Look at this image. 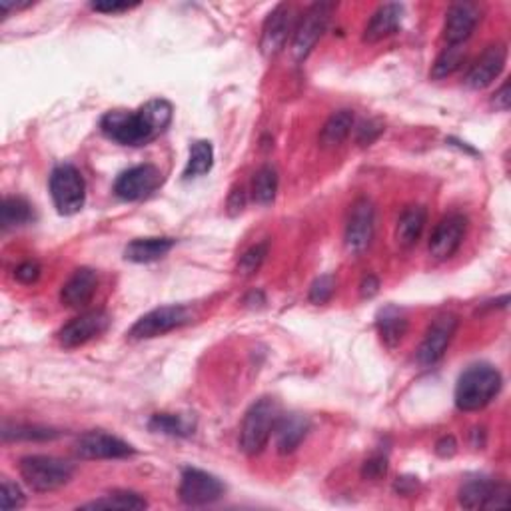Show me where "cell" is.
Segmentation results:
<instances>
[{
    "label": "cell",
    "mask_w": 511,
    "mask_h": 511,
    "mask_svg": "<svg viewBox=\"0 0 511 511\" xmlns=\"http://www.w3.org/2000/svg\"><path fill=\"white\" fill-rule=\"evenodd\" d=\"M174 108L164 98L148 100L142 108L134 110H113L100 121V130L116 144L122 147H144L166 130L172 122Z\"/></svg>",
    "instance_id": "1"
},
{
    "label": "cell",
    "mask_w": 511,
    "mask_h": 511,
    "mask_svg": "<svg viewBox=\"0 0 511 511\" xmlns=\"http://www.w3.org/2000/svg\"><path fill=\"white\" fill-rule=\"evenodd\" d=\"M501 373L490 364L467 368L456 386V406L462 412H478L488 406L501 390Z\"/></svg>",
    "instance_id": "2"
},
{
    "label": "cell",
    "mask_w": 511,
    "mask_h": 511,
    "mask_svg": "<svg viewBox=\"0 0 511 511\" xmlns=\"http://www.w3.org/2000/svg\"><path fill=\"white\" fill-rule=\"evenodd\" d=\"M280 417H282V412H280V404L276 399L262 398L252 404L244 415L240 428V448L244 454L256 456L268 446Z\"/></svg>",
    "instance_id": "3"
},
{
    "label": "cell",
    "mask_w": 511,
    "mask_h": 511,
    "mask_svg": "<svg viewBox=\"0 0 511 511\" xmlns=\"http://www.w3.org/2000/svg\"><path fill=\"white\" fill-rule=\"evenodd\" d=\"M19 472L30 490L46 493L64 488L72 480L74 467L53 456H27L21 459Z\"/></svg>",
    "instance_id": "4"
},
{
    "label": "cell",
    "mask_w": 511,
    "mask_h": 511,
    "mask_svg": "<svg viewBox=\"0 0 511 511\" xmlns=\"http://www.w3.org/2000/svg\"><path fill=\"white\" fill-rule=\"evenodd\" d=\"M50 196L61 214L72 216L80 212L87 202V182L80 170L72 164L56 166L50 174Z\"/></svg>",
    "instance_id": "5"
},
{
    "label": "cell",
    "mask_w": 511,
    "mask_h": 511,
    "mask_svg": "<svg viewBox=\"0 0 511 511\" xmlns=\"http://www.w3.org/2000/svg\"><path fill=\"white\" fill-rule=\"evenodd\" d=\"M331 13H334V4L331 3H316L304 13L294 30V40H292V54L297 63L306 61L314 50V46L318 45L320 37L328 27Z\"/></svg>",
    "instance_id": "6"
},
{
    "label": "cell",
    "mask_w": 511,
    "mask_h": 511,
    "mask_svg": "<svg viewBox=\"0 0 511 511\" xmlns=\"http://www.w3.org/2000/svg\"><path fill=\"white\" fill-rule=\"evenodd\" d=\"M188 312L182 306H162V308L152 310L134 323L128 331L130 339H152L164 336L168 331L184 326L188 322Z\"/></svg>",
    "instance_id": "7"
},
{
    "label": "cell",
    "mask_w": 511,
    "mask_h": 511,
    "mask_svg": "<svg viewBox=\"0 0 511 511\" xmlns=\"http://www.w3.org/2000/svg\"><path fill=\"white\" fill-rule=\"evenodd\" d=\"M178 496L186 506H208L224 496V483L216 475L188 467L182 472Z\"/></svg>",
    "instance_id": "8"
},
{
    "label": "cell",
    "mask_w": 511,
    "mask_h": 511,
    "mask_svg": "<svg viewBox=\"0 0 511 511\" xmlns=\"http://www.w3.org/2000/svg\"><path fill=\"white\" fill-rule=\"evenodd\" d=\"M162 184V172L155 164H138L134 168H128L116 178L114 182V194L118 198L134 202L142 200L156 192Z\"/></svg>",
    "instance_id": "9"
},
{
    "label": "cell",
    "mask_w": 511,
    "mask_h": 511,
    "mask_svg": "<svg viewBox=\"0 0 511 511\" xmlns=\"http://www.w3.org/2000/svg\"><path fill=\"white\" fill-rule=\"evenodd\" d=\"M456 330L457 316H454V314H444V316L433 320L428 331H425L423 342L417 348V362H420L423 368L438 364L441 357H444L451 339H454Z\"/></svg>",
    "instance_id": "10"
},
{
    "label": "cell",
    "mask_w": 511,
    "mask_h": 511,
    "mask_svg": "<svg viewBox=\"0 0 511 511\" xmlns=\"http://www.w3.org/2000/svg\"><path fill=\"white\" fill-rule=\"evenodd\" d=\"M110 326V316L105 310H90L76 316L58 331V342L64 348H79L90 339L105 334Z\"/></svg>",
    "instance_id": "11"
},
{
    "label": "cell",
    "mask_w": 511,
    "mask_h": 511,
    "mask_svg": "<svg viewBox=\"0 0 511 511\" xmlns=\"http://www.w3.org/2000/svg\"><path fill=\"white\" fill-rule=\"evenodd\" d=\"M373 226H376L373 204L368 198L356 200L346 226V248L352 254H362L372 244Z\"/></svg>",
    "instance_id": "12"
},
{
    "label": "cell",
    "mask_w": 511,
    "mask_h": 511,
    "mask_svg": "<svg viewBox=\"0 0 511 511\" xmlns=\"http://www.w3.org/2000/svg\"><path fill=\"white\" fill-rule=\"evenodd\" d=\"M509 501V490L504 483L491 480H472L459 490V506L465 509L504 507Z\"/></svg>",
    "instance_id": "13"
},
{
    "label": "cell",
    "mask_w": 511,
    "mask_h": 511,
    "mask_svg": "<svg viewBox=\"0 0 511 511\" xmlns=\"http://www.w3.org/2000/svg\"><path fill=\"white\" fill-rule=\"evenodd\" d=\"M294 30V8L289 4H278L268 14L262 29L260 48L264 56H276L286 46L289 34Z\"/></svg>",
    "instance_id": "14"
},
{
    "label": "cell",
    "mask_w": 511,
    "mask_h": 511,
    "mask_svg": "<svg viewBox=\"0 0 511 511\" xmlns=\"http://www.w3.org/2000/svg\"><path fill=\"white\" fill-rule=\"evenodd\" d=\"M76 454L84 459H122L134 456L136 449L128 441L105 431H88L76 441Z\"/></svg>",
    "instance_id": "15"
},
{
    "label": "cell",
    "mask_w": 511,
    "mask_h": 511,
    "mask_svg": "<svg viewBox=\"0 0 511 511\" xmlns=\"http://www.w3.org/2000/svg\"><path fill=\"white\" fill-rule=\"evenodd\" d=\"M467 230V218L464 214H448L440 220L430 238V254L436 260H448L464 242Z\"/></svg>",
    "instance_id": "16"
},
{
    "label": "cell",
    "mask_w": 511,
    "mask_h": 511,
    "mask_svg": "<svg viewBox=\"0 0 511 511\" xmlns=\"http://www.w3.org/2000/svg\"><path fill=\"white\" fill-rule=\"evenodd\" d=\"M507 61V50L504 45H491L482 53L465 76V84L473 90H483L493 84L504 71Z\"/></svg>",
    "instance_id": "17"
},
{
    "label": "cell",
    "mask_w": 511,
    "mask_h": 511,
    "mask_svg": "<svg viewBox=\"0 0 511 511\" xmlns=\"http://www.w3.org/2000/svg\"><path fill=\"white\" fill-rule=\"evenodd\" d=\"M480 22V8L472 3L451 4L446 13L444 38L448 45H464Z\"/></svg>",
    "instance_id": "18"
},
{
    "label": "cell",
    "mask_w": 511,
    "mask_h": 511,
    "mask_svg": "<svg viewBox=\"0 0 511 511\" xmlns=\"http://www.w3.org/2000/svg\"><path fill=\"white\" fill-rule=\"evenodd\" d=\"M98 288V276L95 270L79 268L66 280L61 289V300L68 308H84L95 296Z\"/></svg>",
    "instance_id": "19"
},
{
    "label": "cell",
    "mask_w": 511,
    "mask_h": 511,
    "mask_svg": "<svg viewBox=\"0 0 511 511\" xmlns=\"http://www.w3.org/2000/svg\"><path fill=\"white\" fill-rule=\"evenodd\" d=\"M308 431H310V420L306 415L289 414L280 417L274 430L278 454L282 456L294 454L306 440V436H308Z\"/></svg>",
    "instance_id": "20"
},
{
    "label": "cell",
    "mask_w": 511,
    "mask_h": 511,
    "mask_svg": "<svg viewBox=\"0 0 511 511\" xmlns=\"http://www.w3.org/2000/svg\"><path fill=\"white\" fill-rule=\"evenodd\" d=\"M404 19V6L396 3L381 4L368 22V27L364 30L365 42H380L394 34Z\"/></svg>",
    "instance_id": "21"
},
{
    "label": "cell",
    "mask_w": 511,
    "mask_h": 511,
    "mask_svg": "<svg viewBox=\"0 0 511 511\" xmlns=\"http://www.w3.org/2000/svg\"><path fill=\"white\" fill-rule=\"evenodd\" d=\"M176 240L172 238H140L126 246L124 258L136 262V264H148L156 262L174 248Z\"/></svg>",
    "instance_id": "22"
},
{
    "label": "cell",
    "mask_w": 511,
    "mask_h": 511,
    "mask_svg": "<svg viewBox=\"0 0 511 511\" xmlns=\"http://www.w3.org/2000/svg\"><path fill=\"white\" fill-rule=\"evenodd\" d=\"M428 222V210L423 206H410L402 212L396 228V240L402 248H412Z\"/></svg>",
    "instance_id": "23"
},
{
    "label": "cell",
    "mask_w": 511,
    "mask_h": 511,
    "mask_svg": "<svg viewBox=\"0 0 511 511\" xmlns=\"http://www.w3.org/2000/svg\"><path fill=\"white\" fill-rule=\"evenodd\" d=\"M354 128V113L352 110H338L336 114L328 118V122L323 124L320 142L323 148H336L342 144L348 136H350Z\"/></svg>",
    "instance_id": "24"
},
{
    "label": "cell",
    "mask_w": 511,
    "mask_h": 511,
    "mask_svg": "<svg viewBox=\"0 0 511 511\" xmlns=\"http://www.w3.org/2000/svg\"><path fill=\"white\" fill-rule=\"evenodd\" d=\"M378 331L381 342L388 348H394L402 342L407 331V320L396 308H386L378 316Z\"/></svg>",
    "instance_id": "25"
},
{
    "label": "cell",
    "mask_w": 511,
    "mask_h": 511,
    "mask_svg": "<svg viewBox=\"0 0 511 511\" xmlns=\"http://www.w3.org/2000/svg\"><path fill=\"white\" fill-rule=\"evenodd\" d=\"M148 501L144 499L140 493L132 491H114L106 498H100L84 504L82 509H121V511H136V509H147Z\"/></svg>",
    "instance_id": "26"
},
{
    "label": "cell",
    "mask_w": 511,
    "mask_h": 511,
    "mask_svg": "<svg viewBox=\"0 0 511 511\" xmlns=\"http://www.w3.org/2000/svg\"><path fill=\"white\" fill-rule=\"evenodd\" d=\"M212 166H214V148H212V144L208 140H196L190 147V158L184 168V178L190 180V178L208 174Z\"/></svg>",
    "instance_id": "27"
},
{
    "label": "cell",
    "mask_w": 511,
    "mask_h": 511,
    "mask_svg": "<svg viewBox=\"0 0 511 511\" xmlns=\"http://www.w3.org/2000/svg\"><path fill=\"white\" fill-rule=\"evenodd\" d=\"M0 218H3V228L11 230L32 222L34 210L24 198H19V196H6L3 202V216Z\"/></svg>",
    "instance_id": "28"
},
{
    "label": "cell",
    "mask_w": 511,
    "mask_h": 511,
    "mask_svg": "<svg viewBox=\"0 0 511 511\" xmlns=\"http://www.w3.org/2000/svg\"><path fill=\"white\" fill-rule=\"evenodd\" d=\"M148 428L152 431L158 433H166V436H178V438H186L194 433V423L190 420H186L184 415H176V414H156L152 417Z\"/></svg>",
    "instance_id": "29"
},
{
    "label": "cell",
    "mask_w": 511,
    "mask_h": 511,
    "mask_svg": "<svg viewBox=\"0 0 511 511\" xmlns=\"http://www.w3.org/2000/svg\"><path fill=\"white\" fill-rule=\"evenodd\" d=\"M254 200L262 204V206H268L276 200L278 194V174L272 166H262L254 176Z\"/></svg>",
    "instance_id": "30"
},
{
    "label": "cell",
    "mask_w": 511,
    "mask_h": 511,
    "mask_svg": "<svg viewBox=\"0 0 511 511\" xmlns=\"http://www.w3.org/2000/svg\"><path fill=\"white\" fill-rule=\"evenodd\" d=\"M465 58V46L464 45H448L441 54L438 56L436 64L431 68V79H448L454 74L459 66H462Z\"/></svg>",
    "instance_id": "31"
},
{
    "label": "cell",
    "mask_w": 511,
    "mask_h": 511,
    "mask_svg": "<svg viewBox=\"0 0 511 511\" xmlns=\"http://www.w3.org/2000/svg\"><path fill=\"white\" fill-rule=\"evenodd\" d=\"M58 436V431L48 428H38V425H4L3 438L4 441L11 440H53Z\"/></svg>",
    "instance_id": "32"
},
{
    "label": "cell",
    "mask_w": 511,
    "mask_h": 511,
    "mask_svg": "<svg viewBox=\"0 0 511 511\" xmlns=\"http://www.w3.org/2000/svg\"><path fill=\"white\" fill-rule=\"evenodd\" d=\"M266 256H268V242L252 246L248 252L242 254L240 262H238V272H240L242 276H252L254 272L260 270L264 260H266Z\"/></svg>",
    "instance_id": "33"
},
{
    "label": "cell",
    "mask_w": 511,
    "mask_h": 511,
    "mask_svg": "<svg viewBox=\"0 0 511 511\" xmlns=\"http://www.w3.org/2000/svg\"><path fill=\"white\" fill-rule=\"evenodd\" d=\"M24 504H27V496H24L19 485L11 480H3V488H0V506H3V509H21Z\"/></svg>",
    "instance_id": "34"
},
{
    "label": "cell",
    "mask_w": 511,
    "mask_h": 511,
    "mask_svg": "<svg viewBox=\"0 0 511 511\" xmlns=\"http://www.w3.org/2000/svg\"><path fill=\"white\" fill-rule=\"evenodd\" d=\"M336 292V278L334 276H320L310 288V302L314 304H326Z\"/></svg>",
    "instance_id": "35"
},
{
    "label": "cell",
    "mask_w": 511,
    "mask_h": 511,
    "mask_svg": "<svg viewBox=\"0 0 511 511\" xmlns=\"http://www.w3.org/2000/svg\"><path fill=\"white\" fill-rule=\"evenodd\" d=\"M383 132V126L378 121H365L357 128L356 140L360 147H370L373 140H378V136Z\"/></svg>",
    "instance_id": "36"
},
{
    "label": "cell",
    "mask_w": 511,
    "mask_h": 511,
    "mask_svg": "<svg viewBox=\"0 0 511 511\" xmlns=\"http://www.w3.org/2000/svg\"><path fill=\"white\" fill-rule=\"evenodd\" d=\"M386 472H388V459L381 457V456H376V457L368 459V462H365L364 467H362L364 478L372 480V482L381 480L383 475H386Z\"/></svg>",
    "instance_id": "37"
},
{
    "label": "cell",
    "mask_w": 511,
    "mask_h": 511,
    "mask_svg": "<svg viewBox=\"0 0 511 511\" xmlns=\"http://www.w3.org/2000/svg\"><path fill=\"white\" fill-rule=\"evenodd\" d=\"M40 264L38 262H32V260H29V262H22L21 266H16V270H14V278L19 280L21 284H34L37 282V280L40 278Z\"/></svg>",
    "instance_id": "38"
},
{
    "label": "cell",
    "mask_w": 511,
    "mask_h": 511,
    "mask_svg": "<svg viewBox=\"0 0 511 511\" xmlns=\"http://www.w3.org/2000/svg\"><path fill=\"white\" fill-rule=\"evenodd\" d=\"M138 3H113V0H106V3H92L90 8L96 13H106V14H116V13H124L130 11V8H136Z\"/></svg>",
    "instance_id": "39"
},
{
    "label": "cell",
    "mask_w": 511,
    "mask_h": 511,
    "mask_svg": "<svg viewBox=\"0 0 511 511\" xmlns=\"http://www.w3.org/2000/svg\"><path fill=\"white\" fill-rule=\"evenodd\" d=\"M246 206V194H244V188H234L232 194H230V198H228V210H230V214L236 216L238 212H242Z\"/></svg>",
    "instance_id": "40"
},
{
    "label": "cell",
    "mask_w": 511,
    "mask_h": 511,
    "mask_svg": "<svg viewBox=\"0 0 511 511\" xmlns=\"http://www.w3.org/2000/svg\"><path fill=\"white\" fill-rule=\"evenodd\" d=\"M457 451V444H456V440L451 438V436H446V438H441L438 444H436V454L441 456V457H451Z\"/></svg>",
    "instance_id": "41"
},
{
    "label": "cell",
    "mask_w": 511,
    "mask_h": 511,
    "mask_svg": "<svg viewBox=\"0 0 511 511\" xmlns=\"http://www.w3.org/2000/svg\"><path fill=\"white\" fill-rule=\"evenodd\" d=\"M360 292L364 297H373L380 292V280L376 276L364 278V282L360 286Z\"/></svg>",
    "instance_id": "42"
},
{
    "label": "cell",
    "mask_w": 511,
    "mask_h": 511,
    "mask_svg": "<svg viewBox=\"0 0 511 511\" xmlns=\"http://www.w3.org/2000/svg\"><path fill=\"white\" fill-rule=\"evenodd\" d=\"M509 102H511L509 82H506L504 87H501V88L496 92V96H493V105H496V108H499V110H507V108H509Z\"/></svg>",
    "instance_id": "43"
}]
</instances>
